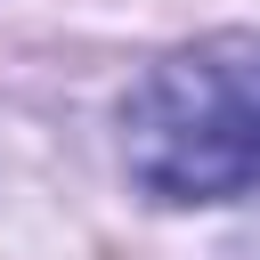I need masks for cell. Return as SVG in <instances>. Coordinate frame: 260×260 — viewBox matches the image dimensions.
<instances>
[{
    "instance_id": "cell-1",
    "label": "cell",
    "mask_w": 260,
    "mask_h": 260,
    "mask_svg": "<svg viewBox=\"0 0 260 260\" xmlns=\"http://www.w3.org/2000/svg\"><path fill=\"white\" fill-rule=\"evenodd\" d=\"M122 162L154 203H228L260 187V32H211L138 73Z\"/></svg>"
}]
</instances>
